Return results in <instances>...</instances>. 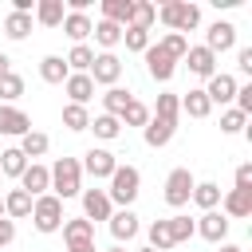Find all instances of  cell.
I'll use <instances>...</instances> for the list:
<instances>
[{"label":"cell","mask_w":252,"mask_h":252,"mask_svg":"<svg viewBox=\"0 0 252 252\" xmlns=\"http://www.w3.org/2000/svg\"><path fill=\"white\" fill-rule=\"evenodd\" d=\"M158 20V4H150V0H134V12H130V28H138V32H150V24Z\"/></svg>","instance_id":"obj_34"},{"label":"cell","mask_w":252,"mask_h":252,"mask_svg":"<svg viewBox=\"0 0 252 252\" xmlns=\"http://www.w3.org/2000/svg\"><path fill=\"white\" fill-rule=\"evenodd\" d=\"M47 146H51V138H47L43 130H28V134L20 138V154H24L28 161H35V158H43V154H47Z\"/></svg>","instance_id":"obj_28"},{"label":"cell","mask_w":252,"mask_h":252,"mask_svg":"<svg viewBox=\"0 0 252 252\" xmlns=\"http://www.w3.org/2000/svg\"><path fill=\"white\" fill-rule=\"evenodd\" d=\"M67 63H63V55H43L39 59V79L43 83H51V87H59V83H67Z\"/></svg>","instance_id":"obj_26"},{"label":"cell","mask_w":252,"mask_h":252,"mask_svg":"<svg viewBox=\"0 0 252 252\" xmlns=\"http://www.w3.org/2000/svg\"><path fill=\"white\" fill-rule=\"evenodd\" d=\"M118 122H122V126H146V122H150V106H146V102H138V98H130V102H126V110L118 114Z\"/></svg>","instance_id":"obj_38"},{"label":"cell","mask_w":252,"mask_h":252,"mask_svg":"<svg viewBox=\"0 0 252 252\" xmlns=\"http://www.w3.org/2000/svg\"><path fill=\"white\" fill-rule=\"evenodd\" d=\"M0 217H4V197H0Z\"/></svg>","instance_id":"obj_54"},{"label":"cell","mask_w":252,"mask_h":252,"mask_svg":"<svg viewBox=\"0 0 252 252\" xmlns=\"http://www.w3.org/2000/svg\"><path fill=\"white\" fill-rule=\"evenodd\" d=\"M32 201H35V197H28L24 189H8V197H4V217H8V220L32 217Z\"/></svg>","instance_id":"obj_24"},{"label":"cell","mask_w":252,"mask_h":252,"mask_svg":"<svg viewBox=\"0 0 252 252\" xmlns=\"http://www.w3.org/2000/svg\"><path fill=\"white\" fill-rule=\"evenodd\" d=\"M150 248L154 252H169L173 248V236H169V224L165 220H154L150 224Z\"/></svg>","instance_id":"obj_42"},{"label":"cell","mask_w":252,"mask_h":252,"mask_svg":"<svg viewBox=\"0 0 252 252\" xmlns=\"http://www.w3.org/2000/svg\"><path fill=\"white\" fill-rule=\"evenodd\" d=\"M79 165H83V173H91L94 181H110V173L118 169V158H114L110 150H102V146H91Z\"/></svg>","instance_id":"obj_7"},{"label":"cell","mask_w":252,"mask_h":252,"mask_svg":"<svg viewBox=\"0 0 252 252\" xmlns=\"http://www.w3.org/2000/svg\"><path fill=\"white\" fill-rule=\"evenodd\" d=\"M173 134H177V122H161V118H154V114H150V122L142 126V138H146V146H150V150L169 146V142H173Z\"/></svg>","instance_id":"obj_18"},{"label":"cell","mask_w":252,"mask_h":252,"mask_svg":"<svg viewBox=\"0 0 252 252\" xmlns=\"http://www.w3.org/2000/svg\"><path fill=\"white\" fill-rule=\"evenodd\" d=\"M134 94L130 91H122V87H106V94H102V114H110V118H118L122 110H126V102H130Z\"/></svg>","instance_id":"obj_35"},{"label":"cell","mask_w":252,"mask_h":252,"mask_svg":"<svg viewBox=\"0 0 252 252\" xmlns=\"http://www.w3.org/2000/svg\"><path fill=\"white\" fill-rule=\"evenodd\" d=\"M232 189H252V161L236 165V185H232Z\"/></svg>","instance_id":"obj_46"},{"label":"cell","mask_w":252,"mask_h":252,"mask_svg":"<svg viewBox=\"0 0 252 252\" xmlns=\"http://www.w3.org/2000/svg\"><path fill=\"white\" fill-rule=\"evenodd\" d=\"M16 240V220H8V217H0V248H8Z\"/></svg>","instance_id":"obj_47"},{"label":"cell","mask_w":252,"mask_h":252,"mask_svg":"<svg viewBox=\"0 0 252 252\" xmlns=\"http://www.w3.org/2000/svg\"><path fill=\"white\" fill-rule=\"evenodd\" d=\"M20 94H24V79H20L16 71H8V75L0 79V106H16Z\"/></svg>","instance_id":"obj_37"},{"label":"cell","mask_w":252,"mask_h":252,"mask_svg":"<svg viewBox=\"0 0 252 252\" xmlns=\"http://www.w3.org/2000/svg\"><path fill=\"white\" fill-rule=\"evenodd\" d=\"M150 114H154V118H161V122H177V118H181V98L165 91V94H158V102H154V110H150Z\"/></svg>","instance_id":"obj_32"},{"label":"cell","mask_w":252,"mask_h":252,"mask_svg":"<svg viewBox=\"0 0 252 252\" xmlns=\"http://www.w3.org/2000/svg\"><path fill=\"white\" fill-rule=\"evenodd\" d=\"M142 59H146V71H150V79H154V83H169V79H173V71H177V59H173L169 51H161L158 43H150V47L142 51Z\"/></svg>","instance_id":"obj_8"},{"label":"cell","mask_w":252,"mask_h":252,"mask_svg":"<svg viewBox=\"0 0 252 252\" xmlns=\"http://www.w3.org/2000/svg\"><path fill=\"white\" fill-rule=\"evenodd\" d=\"M106 252H126V248H122V244H114V248H106Z\"/></svg>","instance_id":"obj_52"},{"label":"cell","mask_w":252,"mask_h":252,"mask_svg":"<svg viewBox=\"0 0 252 252\" xmlns=\"http://www.w3.org/2000/svg\"><path fill=\"white\" fill-rule=\"evenodd\" d=\"M122 43H126V51H146L150 47V32H138V28H122Z\"/></svg>","instance_id":"obj_43"},{"label":"cell","mask_w":252,"mask_h":252,"mask_svg":"<svg viewBox=\"0 0 252 252\" xmlns=\"http://www.w3.org/2000/svg\"><path fill=\"white\" fill-rule=\"evenodd\" d=\"M32 220H35V228L39 232H59L63 228V201L55 197V193H43V197H35L32 201Z\"/></svg>","instance_id":"obj_4"},{"label":"cell","mask_w":252,"mask_h":252,"mask_svg":"<svg viewBox=\"0 0 252 252\" xmlns=\"http://www.w3.org/2000/svg\"><path fill=\"white\" fill-rule=\"evenodd\" d=\"M220 213L228 220L252 217V189H228V193H220Z\"/></svg>","instance_id":"obj_13"},{"label":"cell","mask_w":252,"mask_h":252,"mask_svg":"<svg viewBox=\"0 0 252 252\" xmlns=\"http://www.w3.org/2000/svg\"><path fill=\"white\" fill-rule=\"evenodd\" d=\"M8 71H12V59H8V55H4V51H0V79H4V75H8Z\"/></svg>","instance_id":"obj_49"},{"label":"cell","mask_w":252,"mask_h":252,"mask_svg":"<svg viewBox=\"0 0 252 252\" xmlns=\"http://www.w3.org/2000/svg\"><path fill=\"white\" fill-rule=\"evenodd\" d=\"M47 169H51V193H55L59 201L83 193V165H79V158H59V161L47 165Z\"/></svg>","instance_id":"obj_1"},{"label":"cell","mask_w":252,"mask_h":252,"mask_svg":"<svg viewBox=\"0 0 252 252\" xmlns=\"http://www.w3.org/2000/svg\"><path fill=\"white\" fill-rule=\"evenodd\" d=\"M63 63H67V71H71V75H87V71H91V63H94V47H91V43H75V47L67 51V59H63Z\"/></svg>","instance_id":"obj_25"},{"label":"cell","mask_w":252,"mask_h":252,"mask_svg":"<svg viewBox=\"0 0 252 252\" xmlns=\"http://www.w3.org/2000/svg\"><path fill=\"white\" fill-rule=\"evenodd\" d=\"M32 130V118L20 110V106H0V134L8 138H24Z\"/></svg>","instance_id":"obj_19"},{"label":"cell","mask_w":252,"mask_h":252,"mask_svg":"<svg viewBox=\"0 0 252 252\" xmlns=\"http://www.w3.org/2000/svg\"><path fill=\"white\" fill-rule=\"evenodd\" d=\"M232 102H236V110L248 118V114H252V83H248V87H236V98H232Z\"/></svg>","instance_id":"obj_45"},{"label":"cell","mask_w":252,"mask_h":252,"mask_svg":"<svg viewBox=\"0 0 252 252\" xmlns=\"http://www.w3.org/2000/svg\"><path fill=\"white\" fill-rule=\"evenodd\" d=\"M63 91H67V98H71L75 106H87V102L94 98V83H91V75H67Z\"/></svg>","instance_id":"obj_21"},{"label":"cell","mask_w":252,"mask_h":252,"mask_svg":"<svg viewBox=\"0 0 252 252\" xmlns=\"http://www.w3.org/2000/svg\"><path fill=\"white\" fill-rule=\"evenodd\" d=\"M91 35H94V43H98L102 51H114V47L122 43V28H118V24H110V20H98Z\"/></svg>","instance_id":"obj_31"},{"label":"cell","mask_w":252,"mask_h":252,"mask_svg":"<svg viewBox=\"0 0 252 252\" xmlns=\"http://www.w3.org/2000/svg\"><path fill=\"white\" fill-rule=\"evenodd\" d=\"M217 252H244V248H240V244H228V240H220V244H217Z\"/></svg>","instance_id":"obj_50"},{"label":"cell","mask_w":252,"mask_h":252,"mask_svg":"<svg viewBox=\"0 0 252 252\" xmlns=\"http://www.w3.org/2000/svg\"><path fill=\"white\" fill-rule=\"evenodd\" d=\"M205 47H209L213 55H224V51H232V47H236V24H228V20H217V24H209V32H205Z\"/></svg>","instance_id":"obj_9"},{"label":"cell","mask_w":252,"mask_h":252,"mask_svg":"<svg viewBox=\"0 0 252 252\" xmlns=\"http://www.w3.org/2000/svg\"><path fill=\"white\" fill-rule=\"evenodd\" d=\"M63 16H67V4L63 0H39L35 4V24H43V28H59L63 24Z\"/></svg>","instance_id":"obj_23"},{"label":"cell","mask_w":252,"mask_h":252,"mask_svg":"<svg viewBox=\"0 0 252 252\" xmlns=\"http://www.w3.org/2000/svg\"><path fill=\"white\" fill-rule=\"evenodd\" d=\"M67 252H98L94 244H87V248H67Z\"/></svg>","instance_id":"obj_51"},{"label":"cell","mask_w":252,"mask_h":252,"mask_svg":"<svg viewBox=\"0 0 252 252\" xmlns=\"http://www.w3.org/2000/svg\"><path fill=\"white\" fill-rule=\"evenodd\" d=\"M165 224H169V236H173V244H185L189 236H197V224H193V220H189L185 213H177V217H169Z\"/></svg>","instance_id":"obj_40"},{"label":"cell","mask_w":252,"mask_h":252,"mask_svg":"<svg viewBox=\"0 0 252 252\" xmlns=\"http://www.w3.org/2000/svg\"><path fill=\"white\" fill-rule=\"evenodd\" d=\"M59 28H63V35H67V39H75V43H87V35L94 32V20H91L87 12H67Z\"/></svg>","instance_id":"obj_20"},{"label":"cell","mask_w":252,"mask_h":252,"mask_svg":"<svg viewBox=\"0 0 252 252\" xmlns=\"http://www.w3.org/2000/svg\"><path fill=\"white\" fill-rule=\"evenodd\" d=\"M20 189H24L28 197H43V193L51 189V169L39 165V161H28V169L20 173Z\"/></svg>","instance_id":"obj_11"},{"label":"cell","mask_w":252,"mask_h":252,"mask_svg":"<svg viewBox=\"0 0 252 252\" xmlns=\"http://www.w3.org/2000/svg\"><path fill=\"white\" fill-rule=\"evenodd\" d=\"M189 201H193L201 213H213V209L220 205V185H217V181H197L193 193H189Z\"/></svg>","instance_id":"obj_22"},{"label":"cell","mask_w":252,"mask_h":252,"mask_svg":"<svg viewBox=\"0 0 252 252\" xmlns=\"http://www.w3.org/2000/svg\"><path fill=\"white\" fill-rule=\"evenodd\" d=\"M193 224H197V236H201V240H209V244H220V240L228 236V217H224V213H217V209H213V213H201Z\"/></svg>","instance_id":"obj_15"},{"label":"cell","mask_w":252,"mask_h":252,"mask_svg":"<svg viewBox=\"0 0 252 252\" xmlns=\"http://www.w3.org/2000/svg\"><path fill=\"white\" fill-rule=\"evenodd\" d=\"M244 126H248V118H244L236 106H228V110L220 114V134H240Z\"/></svg>","instance_id":"obj_44"},{"label":"cell","mask_w":252,"mask_h":252,"mask_svg":"<svg viewBox=\"0 0 252 252\" xmlns=\"http://www.w3.org/2000/svg\"><path fill=\"white\" fill-rule=\"evenodd\" d=\"M158 47H161V51H169V55L181 63V59H185V51H189V39H185V35H177V32H165V35L158 39Z\"/></svg>","instance_id":"obj_41"},{"label":"cell","mask_w":252,"mask_h":252,"mask_svg":"<svg viewBox=\"0 0 252 252\" xmlns=\"http://www.w3.org/2000/svg\"><path fill=\"white\" fill-rule=\"evenodd\" d=\"M4 35L16 39V43L28 39V35H32V16H28V12H8V16H4Z\"/></svg>","instance_id":"obj_30"},{"label":"cell","mask_w":252,"mask_h":252,"mask_svg":"<svg viewBox=\"0 0 252 252\" xmlns=\"http://www.w3.org/2000/svg\"><path fill=\"white\" fill-rule=\"evenodd\" d=\"M63 126H67V130H75V134H79V130H87V126H91V110H87V106L67 102V106H63Z\"/></svg>","instance_id":"obj_39"},{"label":"cell","mask_w":252,"mask_h":252,"mask_svg":"<svg viewBox=\"0 0 252 252\" xmlns=\"http://www.w3.org/2000/svg\"><path fill=\"white\" fill-rule=\"evenodd\" d=\"M185 63H189V71H193L197 79H213V75H217V55H213L205 43L189 47V51H185Z\"/></svg>","instance_id":"obj_17"},{"label":"cell","mask_w":252,"mask_h":252,"mask_svg":"<svg viewBox=\"0 0 252 252\" xmlns=\"http://www.w3.org/2000/svg\"><path fill=\"white\" fill-rule=\"evenodd\" d=\"M87 75H91L94 87H98V83H102V87H118V79H122V59H118L114 51H98Z\"/></svg>","instance_id":"obj_6"},{"label":"cell","mask_w":252,"mask_h":252,"mask_svg":"<svg viewBox=\"0 0 252 252\" xmlns=\"http://www.w3.org/2000/svg\"><path fill=\"white\" fill-rule=\"evenodd\" d=\"M87 130H94V138H102V142H114V138L122 134V122H118V118H110V114H94Z\"/></svg>","instance_id":"obj_36"},{"label":"cell","mask_w":252,"mask_h":252,"mask_svg":"<svg viewBox=\"0 0 252 252\" xmlns=\"http://www.w3.org/2000/svg\"><path fill=\"white\" fill-rule=\"evenodd\" d=\"M158 20H161L169 32L185 35V32H193V28L201 24V8H197L193 0H165V4L158 8Z\"/></svg>","instance_id":"obj_2"},{"label":"cell","mask_w":252,"mask_h":252,"mask_svg":"<svg viewBox=\"0 0 252 252\" xmlns=\"http://www.w3.org/2000/svg\"><path fill=\"white\" fill-rule=\"evenodd\" d=\"M236 87H240V83H236V75L217 71V75L209 79V87H201V91H205V98H209L213 106H217V102L224 106V102H232V98H236Z\"/></svg>","instance_id":"obj_10"},{"label":"cell","mask_w":252,"mask_h":252,"mask_svg":"<svg viewBox=\"0 0 252 252\" xmlns=\"http://www.w3.org/2000/svg\"><path fill=\"white\" fill-rule=\"evenodd\" d=\"M138 252H154V248H150V244H146V248H138Z\"/></svg>","instance_id":"obj_53"},{"label":"cell","mask_w":252,"mask_h":252,"mask_svg":"<svg viewBox=\"0 0 252 252\" xmlns=\"http://www.w3.org/2000/svg\"><path fill=\"white\" fill-rule=\"evenodd\" d=\"M63 244H67V248H87V244H94V224H91L87 217L63 220Z\"/></svg>","instance_id":"obj_16"},{"label":"cell","mask_w":252,"mask_h":252,"mask_svg":"<svg viewBox=\"0 0 252 252\" xmlns=\"http://www.w3.org/2000/svg\"><path fill=\"white\" fill-rule=\"evenodd\" d=\"M236 67H240L244 75H252V47H240V51H236Z\"/></svg>","instance_id":"obj_48"},{"label":"cell","mask_w":252,"mask_h":252,"mask_svg":"<svg viewBox=\"0 0 252 252\" xmlns=\"http://www.w3.org/2000/svg\"><path fill=\"white\" fill-rule=\"evenodd\" d=\"M83 197V217L94 224V220H110V213H114V205H110V197H106V189H83L79 193Z\"/></svg>","instance_id":"obj_12"},{"label":"cell","mask_w":252,"mask_h":252,"mask_svg":"<svg viewBox=\"0 0 252 252\" xmlns=\"http://www.w3.org/2000/svg\"><path fill=\"white\" fill-rule=\"evenodd\" d=\"M138 193H142V173H138L134 165H118V169L110 173V189H106L110 205H122V209H130V205L138 201Z\"/></svg>","instance_id":"obj_3"},{"label":"cell","mask_w":252,"mask_h":252,"mask_svg":"<svg viewBox=\"0 0 252 252\" xmlns=\"http://www.w3.org/2000/svg\"><path fill=\"white\" fill-rule=\"evenodd\" d=\"M130 12H134V0H102V20L118 28H130Z\"/></svg>","instance_id":"obj_29"},{"label":"cell","mask_w":252,"mask_h":252,"mask_svg":"<svg viewBox=\"0 0 252 252\" xmlns=\"http://www.w3.org/2000/svg\"><path fill=\"white\" fill-rule=\"evenodd\" d=\"M24 169H28V158L20 154V146H8V150L0 154V173H4V177H16V181H20V173H24Z\"/></svg>","instance_id":"obj_33"},{"label":"cell","mask_w":252,"mask_h":252,"mask_svg":"<svg viewBox=\"0 0 252 252\" xmlns=\"http://www.w3.org/2000/svg\"><path fill=\"white\" fill-rule=\"evenodd\" d=\"M209 110H213V102L205 98L201 87H193L189 94H181V114H189V118H209Z\"/></svg>","instance_id":"obj_27"},{"label":"cell","mask_w":252,"mask_h":252,"mask_svg":"<svg viewBox=\"0 0 252 252\" xmlns=\"http://www.w3.org/2000/svg\"><path fill=\"white\" fill-rule=\"evenodd\" d=\"M193 185H197V177L185 169V165H177V169H169V177H165V205L169 209H185L189 205V193H193Z\"/></svg>","instance_id":"obj_5"},{"label":"cell","mask_w":252,"mask_h":252,"mask_svg":"<svg viewBox=\"0 0 252 252\" xmlns=\"http://www.w3.org/2000/svg\"><path fill=\"white\" fill-rule=\"evenodd\" d=\"M106 224H110L114 244H130V240L138 236V213H134V209H114Z\"/></svg>","instance_id":"obj_14"}]
</instances>
